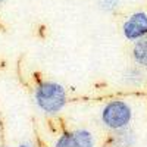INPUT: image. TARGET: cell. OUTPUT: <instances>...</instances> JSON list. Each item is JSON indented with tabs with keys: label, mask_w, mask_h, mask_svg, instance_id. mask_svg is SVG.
Wrapping results in <instances>:
<instances>
[{
	"label": "cell",
	"mask_w": 147,
	"mask_h": 147,
	"mask_svg": "<svg viewBox=\"0 0 147 147\" xmlns=\"http://www.w3.org/2000/svg\"><path fill=\"white\" fill-rule=\"evenodd\" d=\"M34 99L46 115H56L66 105V91L62 84L44 81L35 87Z\"/></svg>",
	"instance_id": "obj_1"
},
{
	"label": "cell",
	"mask_w": 147,
	"mask_h": 147,
	"mask_svg": "<svg viewBox=\"0 0 147 147\" xmlns=\"http://www.w3.org/2000/svg\"><path fill=\"white\" fill-rule=\"evenodd\" d=\"M100 119L107 129L115 132L129 127L132 121V109L124 100H110L103 106Z\"/></svg>",
	"instance_id": "obj_2"
},
{
	"label": "cell",
	"mask_w": 147,
	"mask_h": 147,
	"mask_svg": "<svg viewBox=\"0 0 147 147\" xmlns=\"http://www.w3.org/2000/svg\"><path fill=\"white\" fill-rule=\"evenodd\" d=\"M122 34L128 41H137L147 35V13L143 10L131 13L122 24Z\"/></svg>",
	"instance_id": "obj_3"
},
{
	"label": "cell",
	"mask_w": 147,
	"mask_h": 147,
	"mask_svg": "<svg viewBox=\"0 0 147 147\" xmlns=\"http://www.w3.org/2000/svg\"><path fill=\"white\" fill-rule=\"evenodd\" d=\"M66 147H94V137L88 129H75L69 132Z\"/></svg>",
	"instance_id": "obj_4"
},
{
	"label": "cell",
	"mask_w": 147,
	"mask_h": 147,
	"mask_svg": "<svg viewBox=\"0 0 147 147\" xmlns=\"http://www.w3.org/2000/svg\"><path fill=\"white\" fill-rule=\"evenodd\" d=\"M132 60L140 68H147V35L143 38L134 41L132 50H131Z\"/></svg>",
	"instance_id": "obj_5"
},
{
	"label": "cell",
	"mask_w": 147,
	"mask_h": 147,
	"mask_svg": "<svg viewBox=\"0 0 147 147\" xmlns=\"http://www.w3.org/2000/svg\"><path fill=\"white\" fill-rule=\"evenodd\" d=\"M137 138L134 131H131L129 128H124L115 131L112 140H110V144H112V147H134Z\"/></svg>",
	"instance_id": "obj_6"
},
{
	"label": "cell",
	"mask_w": 147,
	"mask_h": 147,
	"mask_svg": "<svg viewBox=\"0 0 147 147\" xmlns=\"http://www.w3.org/2000/svg\"><path fill=\"white\" fill-rule=\"evenodd\" d=\"M122 82L129 87H140L144 82V72L140 66H129L122 74Z\"/></svg>",
	"instance_id": "obj_7"
},
{
	"label": "cell",
	"mask_w": 147,
	"mask_h": 147,
	"mask_svg": "<svg viewBox=\"0 0 147 147\" xmlns=\"http://www.w3.org/2000/svg\"><path fill=\"white\" fill-rule=\"evenodd\" d=\"M121 5V0H99V6L103 12H107V13H112L115 12Z\"/></svg>",
	"instance_id": "obj_8"
},
{
	"label": "cell",
	"mask_w": 147,
	"mask_h": 147,
	"mask_svg": "<svg viewBox=\"0 0 147 147\" xmlns=\"http://www.w3.org/2000/svg\"><path fill=\"white\" fill-rule=\"evenodd\" d=\"M68 138H69V132H63L62 136L56 140L55 147H66L68 146Z\"/></svg>",
	"instance_id": "obj_9"
},
{
	"label": "cell",
	"mask_w": 147,
	"mask_h": 147,
	"mask_svg": "<svg viewBox=\"0 0 147 147\" xmlns=\"http://www.w3.org/2000/svg\"><path fill=\"white\" fill-rule=\"evenodd\" d=\"M18 147H34V146H32V143H30V141H22Z\"/></svg>",
	"instance_id": "obj_10"
},
{
	"label": "cell",
	"mask_w": 147,
	"mask_h": 147,
	"mask_svg": "<svg viewBox=\"0 0 147 147\" xmlns=\"http://www.w3.org/2000/svg\"><path fill=\"white\" fill-rule=\"evenodd\" d=\"M6 2V0H0V5H2V3H5Z\"/></svg>",
	"instance_id": "obj_11"
}]
</instances>
